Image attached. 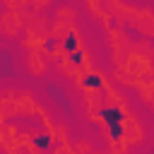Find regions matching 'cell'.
I'll use <instances>...</instances> for the list:
<instances>
[{"instance_id": "1", "label": "cell", "mask_w": 154, "mask_h": 154, "mask_svg": "<svg viewBox=\"0 0 154 154\" xmlns=\"http://www.w3.org/2000/svg\"><path fill=\"white\" fill-rule=\"evenodd\" d=\"M99 116H101V120H103L106 128H108V137H111L113 142H118V140L123 137V120H125L123 111H120L118 106H103V108L99 111Z\"/></svg>"}, {"instance_id": "2", "label": "cell", "mask_w": 154, "mask_h": 154, "mask_svg": "<svg viewBox=\"0 0 154 154\" xmlns=\"http://www.w3.org/2000/svg\"><path fill=\"white\" fill-rule=\"evenodd\" d=\"M34 147H38V149H53V137L51 135H38V137H34Z\"/></svg>"}, {"instance_id": "3", "label": "cell", "mask_w": 154, "mask_h": 154, "mask_svg": "<svg viewBox=\"0 0 154 154\" xmlns=\"http://www.w3.org/2000/svg\"><path fill=\"white\" fill-rule=\"evenodd\" d=\"M82 84L89 87V89H96V87H101V79H99L96 75H87V77L82 79Z\"/></svg>"}, {"instance_id": "4", "label": "cell", "mask_w": 154, "mask_h": 154, "mask_svg": "<svg viewBox=\"0 0 154 154\" xmlns=\"http://www.w3.org/2000/svg\"><path fill=\"white\" fill-rule=\"evenodd\" d=\"M65 48L72 53V51H77V36L75 34H67V38H65Z\"/></svg>"}, {"instance_id": "5", "label": "cell", "mask_w": 154, "mask_h": 154, "mask_svg": "<svg viewBox=\"0 0 154 154\" xmlns=\"http://www.w3.org/2000/svg\"><path fill=\"white\" fill-rule=\"evenodd\" d=\"M82 58H84V53H82V51H79V48H77V51H72V53H70V60H72V63H77V65H79V63H82Z\"/></svg>"}]
</instances>
